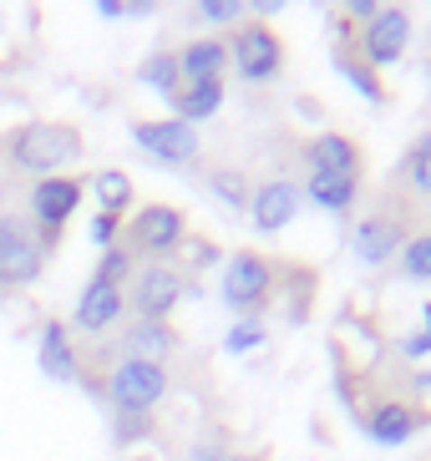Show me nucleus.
I'll list each match as a JSON object with an SVG mask.
<instances>
[{
	"instance_id": "f257e3e1",
	"label": "nucleus",
	"mask_w": 431,
	"mask_h": 461,
	"mask_svg": "<svg viewBox=\"0 0 431 461\" xmlns=\"http://www.w3.org/2000/svg\"><path fill=\"white\" fill-rule=\"evenodd\" d=\"M11 167L31 177H61L71 163H81V132L71 122H21L11 137Z\"/></svg>"
},
{
	"instance_id": "f03ea898",
	"label": "nucleus",
	"mask_w": 431,
	"mask_h": 461,
	"mask_svg": "<svg viewBox=\"0 0 431 461\" xmlns=\"http://www.w3.org/2000/svg\"><path fill=\"white\" fill-rule=\"evenodd\" d=\"M411 233H417V223H411V198H406V193H386V198L355 223L351 254L361 258L365 269H381V264H391V258L401 254Z\"/></svg>"
},
{
	"instance_id": "7ed1b4c3",
	"label": "nucleus",
	"mask_w": 431,
	"mask_h": 461,
	"mask_svg": "<svg viewBox=\"0 0 431 461\" xmlns=\"http://www.w3.org/2000/svg\"><path fill=\"white\" fill-rule=\"evenodd\" d=\"M274 294H280V269H274V258H264L259 249L229 254L224 279H218V299H224L239 320H264Z\"/></svg>"
},
{
	"instance_id": "20e7f679",
	"label": "nucleus",
	"mask_w": 431,
	"mask_h": 461,
	"mask_svg": "<svg viewBox=\"0 0 431 461\" xmlns=\"http://www.w3.org/2000/svg\"><path fill=\"white\" fill-rule=\"evenodd\" d=\"M183 239H188V218L173 203H142L122 233V249L133 258H148V264H168L173 254H183Z\"/></svg>"
},
{
	"instance_id": "39448f33",
	"label": "nucleus",
	"mask_w": 431,
	"mask_h": 461,
	"mask_svg": "<svg viewBox=\"0 0 431 461\" xmlns=\"http://www.w3.org/2000/svg\"><path fill=\"white\" fill-rule=\"evenodd\" d=\"M224 41H229V67L239 71L249 86H270L284 71V41H280V31L264 26V21H243V26H234Z\"/></svg>"
},
{
	"instance_id": "423d86ee",
	"label": "nucleus",
	"mask_w": 431,
	"mask_h": 461,
	"mask_svg": "<svg viewBox=\"0 0 431 461\" xmlns=\"http://www.w3.org/2000/svg\"><path fill=\"white\" fill-rule=\"evenodd\" d=\"M81 193H87V183H81V177H71V173L36 177V183H31L26 203H31V223H36V239H41V249H46V254H56L61 229H67V218L77 213Z\"/></svg>"
},
{
	"instance_id": "0eeeda50",
	"label": "nucleus",
	"mask_w": 431,
	"mask_h": 461,
	"mask_svg": "<svg viewBox=\"0 0 431 461\" xmlns=\"http://www.w3.org/2000/svg\"><path fill=\"white\" fill-rule=\"evenodd\" d=\"M102 395L112 401V411H158V401L168 395V366L122 355L102 380Z\"/></svg>"
},
{
	"instance_id": "6e6552de",
	"label": "nucleus",
	"mask_w": 431,
	"mask_h": 461,
	"mask_svg": "<svg viewBox=\"0 0 431 461\" xmlns=\"http://www.w3.org/2000/svg\"><path fill=\"white\" fill-rule=\"evenodd\" d=\"M46 269V249L36 239V223L15 213H0V289H26Z\"/></svg>"
},
{
	"instance_id": "1a4fd4ad",
	"label": "nucleus",
	"mask_w": 431,
	"mask_h": 461,
	"mask_svg": "<svg viewBox=\"0 0 431 461\" xmlns=\"http://www.w3.org/2000/svg\"><path fill=\"white\" fill-rule=\"evenodd\" d=\"M411 46V11L406 5H381L365 26H355V51L371 71L381 67H396Z\"/></svg>"
},
{
	"instance_id": "9d476101",
	"label": "nucleus",
	"mask_w": 431,
	"mask_h": 461,
	"mask_svg": "<svg viewBox=\"0 0 431 461\" xmlns=\"http://www.w3.org/2000/svg\"><path fill=\"white\" fill-rule=\"evenodd\" d=\"M193 294V285L173 264H137L133 285H127V304L137 320H168V314Z\"/></svg>"
},
{
	"instance_id": "9b49d317",
	"label": "nucleus",
	"mask_w": 431,
	"mask_h": 461,
	"mask_svg": "<svg viewBox=\"0 0 431 461\" xmlns=\"http://www.w3.org/2000/svg\"><path fill=\"white\" fill-rule=\"evenodd\" d=\"M426 420H431V411H421L417 401H406V395H376L361 411V431L376 447H406L417 431H426Z\"/></svg>"
},
{
	"instance_id": "f8f14e48",
	"label": "nucleus",
	"mask_w": 431,
	"mask_h": 461,
	"mask_svg": "<svg viewBox=\"0 0 431 461\" xmlns=\"http://www.w3.org/2000/svg\"><path fill=\"white\" fill-rule=\"evenodd\" d=\"M133 142L162 167H188V163H198V152H203L198 127L178 122V117H162V122H133Z\"/></svg>"
},
{
	"instance_id": "ddd939ff",
	"label": "nucleus",
	"mask_w": 431,
	"mask_h": 461,
	"mask_svg": "<svg viewBox=\"0 0 431 461\" xmlns=\"http://www.w3.org/2000/svg\"><path fill=\"white\" fill-rule=\"evenodd\" d=\"M299 208H305V193H299V183H289V177H264V183H254L249 218H254L259 233H284L289 223H295Z\"/></svg>"
},
{
	"instance_id": "4468645a",
	"label": "nucleus",
	"mask_w": 431,
	"mask_h": 461,
	"mask_svg": "<svg viewBox=\"0 0 431 461\" xmlns=\"http://www.w3.org/2000/svg\"><path fill=\"white\" fill-rule=\"evenodd\" d=\"M305 163L310 173H340V177H361L365 167V152L351 132H315L305 142Z\"/></svg>"
},
{
	"instance_id": "2eb2a0df",
	"label": "nucleus",
	"mask_w": 431,
	"mask_h": 461,
	"mask_svg": "<svg viewBox=\"0 0 431 461\" xmlns=\"http://www.w3.org/2000/svg\"><path fill=\"white\" fill-rule=\"evenodd\" d=\"M335 36H340V41H335V51H330L335 71L365 96V102H376V107H381V102H386V82H381V71H371L361 61V51H355V26H351V21H335Z\"/></svg>"
},
{
	"instance_id": "dca6fc26",
	"label": "nucleus",
	"mask_w": 431,
	"mask_h": 461,
	"mask_svg": "<svg viewBox=\"0 0 431 461\" xmlns=\"http://www.w3.org/2000/svg\"><path fill=\"white\" fill-rule=\"evenodd\" d=\"M122 314H127V294L87 279V289H81V299H77V314H71V325H77L81 335H107Z\"/></svg>"
},
{
	"instance_id": "f3484780",
	"label": "nucleus",
	"mask_w": 431,
	"mask_h": 461,
	"mask_svg": "<svg viewBox=\"0 0 431 461\" xmlns=\"http://www.w3.org/2000/svg\"><path fill=\"white\" fill-rule=\"evenodd\" d=\"M36 355H41V370L51 380H61V385L81 380V360H77V350H71V325L46 320V325H41V339H36Z\"/></svg>"
},
{
	"instance_id": "a211bd4d",
	"label": "nucleus",
	"mask_w": 431,
	"mask_h": 461,
	"mask_svg": "<svg viewBox=\"0 0 431 461\" xmlns=\"http://www.w3.org/2000/svg\"><path fill=\"white\" fill-rule=\"evenodd\" d=\"M178 350V330L168 320H133V325L122 330V355H133V360H158L168 366Z\"/></svg>"
},
{
	"instance_id": "6ab92c4d",
	"label": "nucleus",
	"mask_w": 431,
	"mask_h": 461,
	"mask_svg": "<svg viewBox=\"0 0 431 461\" xmlns=\"http://www.w3.org/2000/svg\"><path fill=\"white\" fill-rule=\"evenodd\" d=\"M391 193H406L411 203L431 198V132H421L411 148L401 152V163L391 167Z\"/></svg>"
},
{
	"instance_id": "aec40b11",
	"label": "nucleus",
	"mask_w": 431,
	"mask_h": 461,
	"mask_svg": "<svg viewBox=\"0 0 431 461\" xmlns=\"http://www.w3.org/2000/svg\"><path fill=\"white\" fill-rule=\"evenodd\" d=\"M173 107L178 122H208V117H218V107H224V77H203V82H183L178 86V96L168 102Z\"/></svg>"
},
{
	"instance_id": "412c9836",
	"label": "nucleus",
	"mask_w": 431,
	"mask_h": 461,
	"mask_svg": "<svg viewBox=\"0 0 431 461\" xmlns=\"http://www.w3.org/2000/svg\"><path fill=\"white\" fill-rule=\"evenodd\" d=\"M305 198H310L320 213H335L345 218L355 208V198H361V177H340V173H310L305 177Z\"/></svg>"
},
{
	"instance_id": "4be33fe9",
	"label": "nucleus",
	"mask_w": 431,
	"mask_h": 461,
	"mask_svg": "<svg viewBox=\"0 0 431 461\" xmlns=\"http://www.w3.org/2000/svg\"><path fill=\"white\" fill-rule=\"evenodd\" d=\"M178 71L183 82H203V77H224L229 71V41L224 36H198L178 51Z\"/></svg>"
},
{
	"instance_id": "5701e85b",
	"label": "nucleus",
	"mask_w": 431,
	"mask_h": 461,
	"mask_svg": "<svg viewBox=\"0 0 431 461\" xmlns=\"http://www.w3.org/2000/svg\"><path fill=\"white\" fill-rule=\"evenodd\" d=\"M137 82L148 86V92H158L162 102H173L178 86H183V71H178V51H168V46L148 51V56H142V67H137Z\"/></svg>"
},
{
	"instance_id": "b1692460",
	"label": "nucleus",
	"mask_w": 431,
	"mask_h": 461,
	"mask_svg": "<svg viewBox=\"0 0 431 461\" xmlns=\"http://www.w3.org/2000/svg\"><path fill=\"white\" fill-rule=\"evenodd\" d=\"M92 198H96V213H112L122 218L127 208H133V177L122 173V167H102V173H92Z\"/></svg>"
},
{
	"instance_id": "393cba45",
	"label": "nucleus",
	"mask_w": 431,
	"mask_h": 461,
	"mask_svg": "<svg viewBox=\"0 0 431 461\" xmlns=\"http://www.w3.org/2000/svg\"><path fill=\"white\" fill-rule=\"evenodd\" d=\"M208 193H214L224 208H234V213H249L254 183H249V173H243V167L224 163V167H214V173H208Z\"/></svg>"
},
{
	"instance_id": "a878e982",
	"label": "nucleus",
	"mask_w": 431,
	"mask_h": 461,
	"mask_svg": "<svg viewBox=\"0 0 431 461\" xmlns=\"http://www.w3.org/2000/svg\"><path fill=\"white\" fill-rule=\"evenodd\" d=\"M133 274H137V258L117 244V249H107V254L96 258L92 285H107V289H122V294H127V285H133Z\"/></svg>"
},
{
	"instance_id": "bb28decb",
	"label": "nucleus",
	"mask_w": 431,
	"mask_h": 461,
	"mask_svg": "<svg viewBox=\"0 0 431 461\" xmlns=\"http://www.w3.org/2000/svg\"><path fill=\"white\" fill-rule=\"evenodd\" d=\"M401 274L406 279H417V285H431V229H417L411 239H406L401 254Z\"/></svg>"
},
{
	"instance_id": "cd10ccee",
	"label": "nucleus",
	"mask_w": 431,
	"mask_h": 461,
	"mask_svg": "<svg viewBox=\"0 0 431 461\" xmlns=\"http://www.w3.org/2000/svg\"><path fill=\"white\" fill-rule=\"evenodd\" d=\"M152 436V411H112V441L117 447H137Z\"/></svg>"
},
{
	"instance_id": "c85d7f7f",
	"label": "nucleus",
	"mask_w": 431,
	"mask_h": 461,
	"mask_svg": "<svg viewBox=\"0 0 431 461\" xmlns=\"http://www.w3.org/2000/svg\"><path fill=\"white\" fill-rule=\"evenodd\" d=\"M198 21L203 26H243L249 21V5L243 0H198Z\"/></svg>"
},
{
	"instance_id": "c756f323",
	"label": "nucleus",
	"mask_w": 431,
	"mask_h": 461,
	"mask_svg": "<svg viewBox=\"0 0 431 461\" xmlns=\"http://www.w3.org/2000/svg\"><path fill=\"white\" fill-rule=\"evenodd\" d=\"M264 339H270V325H264V320H239V325H229V335H224V350L249 355V350H259Z\"/></svg>"
},
{
	"instance_id": "7c9ffc66",
	"label": "nucleus",
	"mask_w": 431,
	"mask_h": 461,
	"mask_svg": "<svg viewBox=\"0 0 431 461\" xmlns=\"http://www.w3.org/2000/svg\"><path fill=\"white\" fill-rule=\"evenodd\" d=\"M401 355L406 360H426L431 355V299L421 304V330H411V335L401 339Z\"/></svg>"
},
{
	"instance_id": "2f4dec72",
	"label": "nucleus",
	"mask_w": 431,
	"mask_h": 461,
	"mask_svg": "<svg viewBox=\"0 0 431 461\" xmlns=\"http://www.w3.org/2000/svg\"><path fill=\"white\" fill-rule=\"evenodd\" d=\"M92 244L102 249V254H107V249H117L122 244V218H112V213H92Z\"/></svg>"
},
{
	"instance_id": "473e14b6",
	"label": "nucleus",
	"mask_w": 431,
	"mask_h": 461,
	"mask_svg": "<svg viewBox=\"0 0 431 461\" xmlns=\"http://www.w3.org/2000/svg\"><path fill=\"white\" fill-rule=\"evenodd\" d=\"M183 249H188V264H193V269H203V264H214V258H218V249L208 244V239H183Z\"/></svg>"
},
{
	"instance_id": "72a5a7b5",
	"label": "nucleus",
	"mask_w": 431,
	"mask_h": 461,
	"mask_svg": "<svg viewBox=\"0 0 431 461\" xmlns=\"http://www.w3.org/2000/svg\"><path fill=\"white\" fill-rule=\"evenodd\" d=\"M188 461H229V447H224V441H198Z\"/></svg>"
},
{
	"instance_id": "f704fd0d",
	"label": "nucleus",
	"mask_w": 431,
	"mask_h": 461,
	"mask_svg": "<svg viewBox=\"0 0 431 461\" xmlns=\"http://www.w3.org/2000/svg\"><path fill=\"white\" fill-rule=\"evenodd\" d=\"M280 5H284V0H254L249 11H254V21H264V15H280Z\"/></svg>"
},
{
	"instance_id": "c9c22d12",
	"label": "nucleus",
	"mask_w": 431,
	"mask_h": 461,
	"mask_svg": "<svg viewBox=\"0 0 431 461\" xmlns=\"http://www.w3.org/2000/svg\"><path fill=\"white\" fill-rule=\"evenodd\" d=\"M96 11L107 15V21H117V15H127V11H122V5H117V0H96Z\"/></svg>"
},
{
	"instance_id": "e433bc0d",
	"label": "nucleus",
	"mask_w": 431,
	"mask_h": 461,
	"mask_svg": "<svg viewBox=\"0 0 431 461\" xmlns=\"http://www.w3.org/2000/svg\"><path fill=\"white\" fill-rule=\"evenodd\" d=\"M229 461H264L259 451H229Z\"/></svg>"
},
{
	"instance_id": "4c0bfd02",
	"label": "nucleus",
	"mask_w": 431,
	"mask_h": 461,
	"mask_svg": "<svg viewBox=\"0 0 431 461\" xmlns=\"http://www.w3.org/2000/svg\"><path fill=\"white\" fill-rule=\"evenodd\" d=\"M426 71H431V51H426Z\"/></svg>"
},
{
	"instance_id": "58836bf2",
	"label": "nucleus",
	"mask_w": 431,
	"mask_h": 461,
	"mask_svg": "<svg viewBox=\"0 0 431 461\" xmlns=\"http://www.w3.org/2000/svg\"><path fill=\"white\" fill-rule=\"evenodd\" d=\"M137 461H142V456H137Z\"/></svg>"
}]
</instances>
